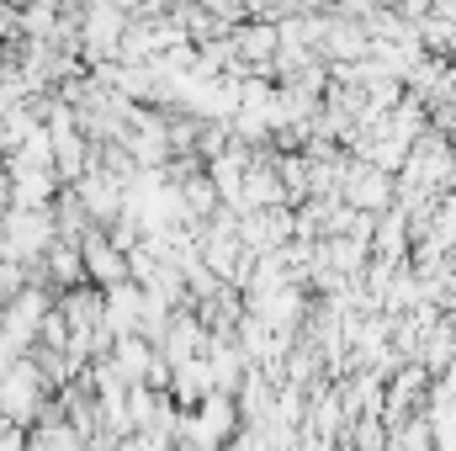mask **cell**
Returning a JSON list of instances; mask_svg holds the SVG:
<instances>
[{
  "mask_svg": "<svg viewBox=\"0 0 456 451\" xmlns=\"http://www.w3.org/2000/svg\"><path fill=\"white\" fill-rule=\"evenodd\" d=\"M80 250H86V276L107 292L117 282H133V260H127V250H117L112 234L107 228H91L86 239H80Z\"/></svg>",
  "mask_w": 456,
  "mask_h": 451,
  "instance_id": "cell-1",
  "label": "cell"
},
{
  "mask_svg": "<svg viewBox=\"0 0 456 451\" xmlns=\"http://www.w3.org/2000/svg\"><path fill=\"white\" fill-rule=\"evenodd\" d=\"M107 356H112V366L127 377V382H149L154 366H159V345H154L149 335H117Z\"/></svg>",
  "mask_w": 456,
  "mask_h": 451,
  "instance_id": "cell-2",
  "label": "cell"
},
{
  "mask_svg": "<svg viewBox=\"0 0 456 451\" xmlns=\"http://www.w3.org/2000/svg\"><path fill=\"white\" fill-rule=\"evenodd\" d=\"M233 48H244L249 59H260L265 48H276V32H265V27H249V32H244V37H239Z\"/></svg>",
  "mask_w": 456,
  "mask_h": 451,
  "instance_id": "cell-3",
  "label": "cell"
},
{
  "mask_svg": "<svg viewBox=\"0 0 456 451\" xmlns=\"http://www.w3.org/2000/svg\"><path fill=\"white\" fill-rule=\"evenodd\" d=\"M16 208V176H11V165H0V218Z\"/></svg>",
  "mask_w": 456,
  "mask_h": 451,
  "instance_id": "cell-4",
  "label": "cell"
}]
</instances>
